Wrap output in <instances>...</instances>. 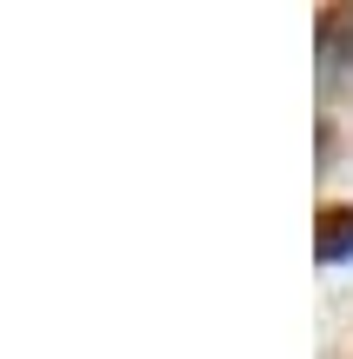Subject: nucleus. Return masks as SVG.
<instances>
[{
  "label": "nucleus",
  "instance_id": "obj_2",
  "mask_svg": "<svg viewBox=\"0 0 353 359\" xmlns=\"http://www.w3.org/2000/svg\"><path fill=\"white\" fill-rule=\"evenodd\" d=\"M314 253L327 259V266L353 253V206H327V213H320V226H314Z\"/></svg>",
  "mask_w": 353,
  "mask_h": 359
},
{
  "label": "nucleus",
  "instance_id": "obj_1",
  "mask_svg": "<svg viewBox=\"0 0 353 359\" xmlns=\"http://www.w3.org/2000/svg\"><path fill=\"white\" fill-rule=\"evenodd\" d=\"M320 67H327V74L353 67V7H333L327 20H320Z\"/></svg>",
  "mask_w": 353,
  "mask_h": 359
}]
</instances>
